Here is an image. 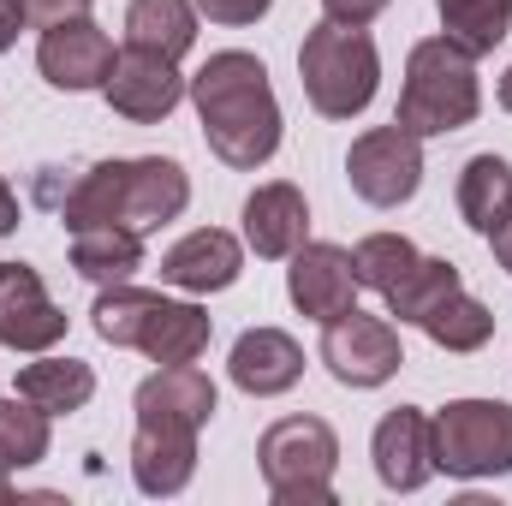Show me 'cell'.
Segmentation results:
<instances>
[{
	"label": "cell",
	"mask_w": 512,
	"mask_h": 506,
	"mask_svg": "<svg viewBox=\"0 0 512 506\" xmlns=\"http://www.w3.org/2000/svg\"><path fill=\"white\" fill-rule=\"evenodd\" d=\"M191 108L203 120V143L239 167L256 173L262 161H274L280 149V102L268 84V66L245 48H221L203 60V72L191 78Z\"/></svg>",
	"instance_id": "obj_1"
},
{
	"label": "cell",
	"mask_w": 512,
	"mask_h": 506,
	"mask_svg": "<svg viewBox=\"0 0 512 506\" xmlns=\"http://www.w3.org/2000/svg\"><path fill=\"white\" fill-rule=\"evenodd\" d=\"M191 203V179L173 155H137V161H96L84 167L66 197H54V215L66 233L90 227H131V233H161L179 221Z\"/></svg>",
	"instance_id": "obj_2"
},
{
	"label": "cell",
	"mask_w": 512,
	"mask_h": 506,
	"mask_svg": "<svg viewBox=\"0 0 512 506\" xmlns=\"http://www.w3.org/2000/svg\"><path fill=\"white\" fill-rule=\"evenodd\" d=\"M90 328L108 340V346H126L143 352L155 364H197L215 340V322L203 304H179V298H161V292H143V286H102L96 310H90Z\"/></svg>",
	"instance_id": "obj_3"
},
{
	"label": "cell",
	"mask_w": 512,
	"mask_h": 506,
	"mask_svg": "<svg viewBox=\"0 0 512 506\" xmlns=\"http://www.w3.org/2000/svg\"><path fill=\"white\" fill-rule=\"evenodd\" d=\"M477 114H483L477 54H465L453 36H423L405 60L393 126H405L411 137H447V131H465Z\"/></svg>",
	"instance_id": "obj_4"
},
{
	"label": "cell",
	"mask_w": 512,
	"mask_h": 506,
	"mask_svg": "<svg viewBox=\"0 0 512 506\" xmlns=\"http://www.w3.org/2000/svg\"><path fill=\"white\" fill-rule=\"evenodd\" d=\"M298 84H304V96L322 120H352L376 102L382 54L364 30H346V24L322 18L298 48Z\"/></svg>",
	"instance_id": "obj_5"
},
{
	"label": "cell",
	"mask_w": 512,
	"mask_h": 506,
	"mask_svg": "<svg viewBox=\"0 0 512 506\" xmlns=\"http://www.w3.org/2000/svg\"><path fill=\"white\" fill-rule=\"evenodd\" d=\"M256 465L274 506H334V465H340V435L322 417H280L256 441Z\"/></svg>",
	"instance_id": "obj_6"
},
{
	"label": "cell",
	"mask_w": 512,
	"mask_h": 506,
	"mask_svg": "<svg viewBox=\"0 0 512 506\" xmlns=\"http://www.w3.org/2000/svg\"><path fill=\"white\" fill-rule=\"evenodd\" d=\"M435 429V471L477 483L512 471V405L507 399H453L429 417Z\"/></svg>",
	"instance_id": "obj_7"
},
{
	"label": "cell",
	"mask_w": 512,
	"mask_h": 506,
	"mask_svg": "<svg viewBox=\"0 0 512 506\" xmlns=\"http://www.w3.org/2000/svg\"><path fill=\"white\" fill-rule=\"evenodd\" d=\"M346 179L370 209H399L423 185V137L405 126H370L346 149Z\"/></svg>",
	"instance_id": "obj_8"
},
{
	"label": "cell",
	"mask_w": 512,
	"mask_h": 506,
	"mask_svg": "<svg viewBox=\"0 0 512 506\" xmlns=\"http://www.w3.org/2000/svg\"><path fill=\"white\" fill-rule=\"evenodd\" d=\"M322 364L340 387H382L405 370L399 328L387 316H364L358 304L334 322H322Z\"/></svg>",
	"instance_id": "obj_9"
},
{
	"label": "cell",
	"mask_w": 512,
	"mask_h": 506,
	"mask_svg": "<svg viewBox=\"0 0 512 506\" xmlns=\"http://www.w3.org/2000/svg\"><path fill=\"white\" fill-rule=\"evenodd\" d=\"M185 78H179V60H167V54H149V48H126V54H114V72H108V84H102V96H108V108L131 120V126H161L179 102H185Z\"/></svg>",
	"instance_id": "obj_10"
},
{
	"label": "cell",
	"mask_w": 512,
	"mask_h": 506,
	"mask_svg": "<svg viewBox=\"0 0 512 506\" xmlns=\"http://www.w3.org/2000/svg\"><path fill=\"white\" fill-rule=\"evenodd\" d=\"M36 66H42V78H48L54 90H66V96L102 90L108 72H114V42H108V30H102L90 12H84V18H60V24L42 30Z\"/></svg>",
	"instance_id": "obj_11"
},
{
	"label": "cell",
	"mask_w": 512,
	"mask_h": 506,
	"mask_svg": "<svg viewBox=\"0 0 512 506\" xmlns=\"http://www.w3.org/2000/svg\"><path fill=\"white\" fill-rule=\"evenodd\" d=\"M60 340H66V310L48 298L42 274L30 262H0V346L48 352Z\"/></svg>",
	"instance_id": "obj_12"
},
{
	"label": "cell",
	"mask_w": 512,
	"mask_h": 506,
	"mask_svg": "<svg viewBox=\"0 0 512 506\" xmlns=\"http://www.w3.org/2000/svg\"><path fill=\"white\" fill-rule=\"evenodd\" d=\"M286 298L298 316L310 322H334L358 304V268H352V251L340 245H298L292 251V268H286Z\"/></svg>",
	"instance_id": "obj_13"
},
{
	"label": "cell",
	"mask_w": 512,
	"mask_h": 506,
	"mask_svg": "<svg viewBox=\"0 0 512 506\" xmlns=\"http://www.w3.org/2000/svg\"><path fill=\"white\" fill-rule=\"evenodd\" d=\"M197 477V429L173 423V417H137L131 435V483L155 501L179 495Z\"/></svg>",
	"instance_id": "obj_14"
},
{
	"label": "cell",
	"mask_w": 512,
	"mask_h": 506,
	"mask_svg": "<svg viewBox=\"0 0 512 506\" xmlns=\"http://www.w3.org/2000/svg\"><path fill=\"white\" fill-rule=\"evenodd\" d=\"M370 459H376V477L393 495H417L429 477H435V429L417 405H393L376 435H370Z\"/></svg>",
	"instance_id": "obj_15"
},
{
	"label": "cell",
	"mask_w": 512,
	"mask_h": 506,
	"mask_svg": "<svg viewBox=\"0 0 512 506\" xmlns=\"http://www.w3.org/2000/svg\"><path fill=\"white\" fill-rule=\"evenodd\" d=\"M245 274V245L227 227H197L161 256V280L179 292H227Z\"/></svg>",
	"instance_id": "obj_16"
},
{
	"label": "cell",
	"mask_w": 512,
	"mask_h": 506,
	"mask_svg": "<svg viewBox=\"0 0 512 506\" xmlns=\"http://www.w3.org/2000/svg\"><path fill=\"white\" fill-rule=\"evenodd\" d=\"M227 376L233 387H245L251 399H274V393H292L304 381V346L280 328H245L233 340V358H227Z\"/></svg>",
	"instance_id": "obj_17"
},
{
	"label": "cell",
	"mask_w": 512,
	"mask_h": 506,
	"mask_svg": "<svg viewBox=\"0 0 512 506\" xmlns=\"http://www.w3.org/2000/svg\"><path fill=\"white\" fill-rule=\"evenodd\" d=\"M310 233V203L292 179H274V185H256L245 197V245L262 262H286V256L304 245Z\"/></svg>",
	"instance_id": "obj_18"
},
{
	"label": "cell",
	"mask_w": 512,
	"mask_h": 506,
	"mask_svg": "<svg viewBox=\"0 0 512 506\" xmlns=\"http://www.w3.org/2000/svg\"><path fill=\"white\" fill-rule=\"evenodd\" d=\"M137 417H173V423H191L203 429L215 417V381L203 376L197 364H161L155 376L137 381Z\"/></svg>",
	"instance_id": "obj_19"
},
{
	"label": "cell",
	"mask_w": 512,
	"mask_h": 506,
	"mask_svg": "<svg viewBox=\"0 0 512 506\" xmlns=\"http://www.w3.org/2000/svg\"><path fill=\"white\" fill-rule=\"evenodd\" d=\"M18 399H30L48 417H72L96 399V370L84 358H36L18 370Z\"/></svg>",
	"instance_id": "obj_20"
},
{
	"label": "cell",
	"mask_w": 512,
	"mask_h": 506,
	"mask_svg": "<svg viewBox=\"0 0 512 506\" xmlns=\"http://www.w3.org/2000/svg\"><path fill=\"white\" fill-rule=\"evenodd\" d=\"M197 42V6L191 0H131L126 6V48H149V54H191Z\"/></svg>",
	"instance_id": "obj_21"
},
{
	"label": "cell",
	"mask_w": 512,
	"mask_h": 506,
	"mask_svg": "<svg viewBox=\"0 0 512 506\" xmlns=\"http://www.w3.org/2000/svg\"><path fill=\"white\" fill-rule=\"evenodd\" d=\"M72 268L96 286H120L143 268V233L131 227H90V233H72Z\"/></svg>",
	"instance_id": "obj_22"
},
{
	"label": "cell",
	"mask_w": 512,
	"mask_h": 506,
	"mask_svg": "<svg viewBox=\"0 0 512 506\" xmlns=\"http://www.w3.org/2000/svg\"><path fill=\"white\" fill-rule=\"evenodd\" d=\"M459 286H465V280H459V262H447V256H417V262L405 268V280L382 292L387 316H399V322L423 328V316H429L435 304H447Z\"/></svg>",
	"instance_id": "obj_23"
},
{
	"label": "cell",
	"mask_w": 512,
	"mask_h": 506,
	"mask_svg": "<svg viewBox=\"0 0 512 506\" xmlns=\"http://www.w3.org/2000/svg\"><path fill=\"white\" fill-rule=\"evenodd\" d=\"M512 209V167L501 155H471L459 173V215L471 233H495V221Z\"/></svg>",
	"instance_id": "obj_24"
},
{
	"label": "cell",
	"mask_w": 512,
	"mask_h": 506,
	"mask_svg": "<svg viewBox=\"0 0 512 506\" xmlns=\"http://www.w3.org/2000/svg\"><path fill=\"white\" fill-rule=\"evenodd\" d=\"M423 334H429L441 352H483V346L495 340V310L459 286L447 304H435V310L423 316Z\"/></svg>",
	"instance_id": "obj_25"
},
{
	"label": "cell",
	"mask_w": 512,
	"mask_h": 506,
	"mask_svg": "<svg viewBox=\"0 0 512 506\" xmlns=\"http://www.w3.org/2000/svg\"><path fill=\"white\" fill-rule=\"evenodd\" d=\"M435 12L465 54H495L512 30V0H435Z\"/></svg>",
	"instance_id": "obj_26"
},
{
	"label": "cell",
	"mask_w": 512,
	"mask_h": 506,
	"mask_svg": "<svg viewBox=\"0 0 512 506\" xmlns=\"http://www.w3.org/2000/svg\"><path fill=\"white\" fill-rule=\"evenodd\" d=\"M48 459V411L30 399H0V471H30Z\"/></svg>",
	"instance_id": "obj_27"
},
{
	"label": "cell",
	"mask_w": 512,
	"mask_h": 506,
	"mask_svg": "<svg viewBox=\"0 0 512 506\" xmlns=\"http://www.w3.org/2000/svg\"><path fill=\"white\" fill-rule=\"evenodd\" d=\"M411 262H417V245H411L405 233H370V239H358V251H352L358 286H370V292H387V286H399Z\"/></svg>",
	"instance_id": "obj_28"
},
{
	"label": "cell",
	"mask_w": 512,
	"mask_h": 506,
	"mask_svg": "<svg viewBox=\"0 0 512 506\" xmlns=\"http://www.w3.org/2000/svg\"><path fill=\"white\" fill-rule=\"evenodd\" d=\"M268 6H274V0H197V12H203L209 24H227V30H245V24H256Z\"/></svg>",
	"instance_id": "obj_29"
},
{
	"label": "cell",
	"mask_w": 512,
	"mask_h": 506,
	"mask_svg": "<svg viewBox=\"0 0 512 506\" xmlns=\"http://www.w3.org/2000/svg\"><path fill=\"white\" fill-rule=\"evenodd\" d=\"M322 12H328V24L364 30L370 18H382V12H387V0H322Z\"/></svg>",
	"instance_id": "obj_30"
},
{
	"label": "cell",
	"mask_w": 512,
	"mask_h": 506,
	"mask_svg": "<svg viewBox=\"0 0 512 506\" xmlns=\"http://www.w3.org/2000/svg\"><path fill=\"white\" fill-rule=\"evenodd\" d=\"M24 12H30L36 30H48V24H60V18H84L90 0H24Z\"/></svg>",
	"instance_id": "obj_31"
},
{
	"label": "cell",
	"mask_w": 512,
	"mask_h": 506,
	"mask_svg": "<svg viewBox=\"0 0 512 506\" xmlns=\"http://www.w3.org/2000/svg\"><path fill=\"white\" fill-rule=\"evenodd\" d=\"M30 24V12H24V0H0V54L18 42V30Z\"/></svg>",
	"instance_id": "obj_32"
},
{
	"label": "cell",
	"mask_w": 512,
	"mask_h": 506,
	"mask_svg": "<svg viewBox=\"0 0 512 506\" xmlns=\"http://www.w3.org/2000/svg\"><path fill=\"white\" fill-rule=\"evenodd\" d=\"M489 251H495V262H501V268L512 274V209L501 215V221H495V233H489Z\"/></svg>",
	"instance_id": "obj_33"
},
{
	"label": "cell",
	"mask_w": 512,
	"mask_h": 506,
	"mask_svg": "<svg viewBox=\"0 0 512 506\" xmlns=\"http://www.w3.org/2000/svg\"><path fill=\"white\" fill-rule=\"evenodd\" d=\"M12 227H18V197H12V185L0 179V239H6Z\"/></svg>",
	"instance_id": "obj_34"
},
{
	"label": "cell",
	"mask_w": 512,
	"mask_h": 506,
	"mask_svg": "<svg viewBox=\"0 0 512 506\" xmlns=\"http://www.w3.org/2000/svg\"><path fill=\"white\" fill-rule=\"evenodd\" d=\"M501 108L512 114V66H507V78H501Z\"/></svg>",
	"instance_id": "obj_35"
},
{
	"label": "cell",
	"mask_w": 512,
	"mask_h": 506,
	"mask_svg": "<svg viewBox=\"0 0 512 506\" xmlns=\"http://www.w3.org/2000/svg\"><path fill=\"white\" fill-rule=\"evenodd\" d=\"M12 501V483H6V471H0V506Z\"/></svg>",
	"instance_id": "obj_36"
}]
</instances>
